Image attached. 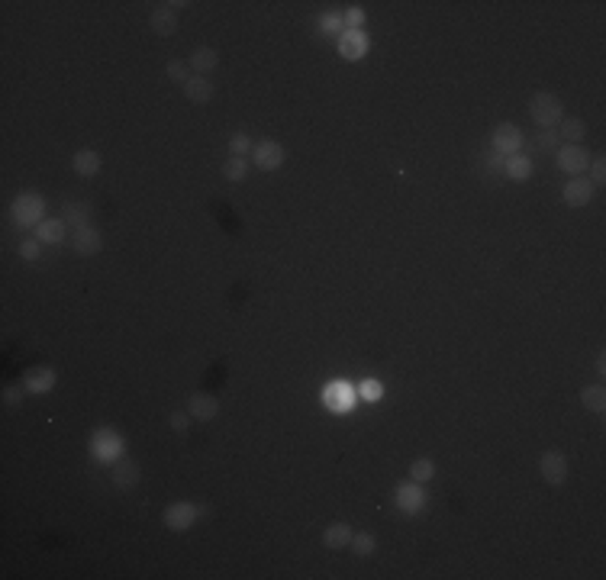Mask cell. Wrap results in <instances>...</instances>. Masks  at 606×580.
I'll use <instances>...</instances> for the list:
<instances>
[{
  "label": "cell",
  "mask_w": 606,
  "mask_h": 580,
  "mask_svg": "<svg viewBox=\"0 0 606 580\" xmlns=\"http://www.w3.org/2000/svg\"><path fill=\"white\" fill-rule=\"evenodd\" d=\"M529 113H532V119H536L542 129H555L558 123L565 119V104H561V97L542 91V94H532Z\"/></svg>",
  "instance_id": "6da1fadb"
},
{
  "label": "cell",
  "mask_w": 606,
  "mask_h": 580,
  "mask_svg": "<svg viewBox=\"0 0 606 580\" xmlns=\"http://www.w3.org/2000/svg\"><path fill=\"white\" fill-rule=\"evenodd\" d=\"M10 213L20 226H39L45 219V200L39 194H20L10 207Z\"/></svg>",
  "instance_id": "7a4b0ae2"
},
{
  "label": "cell",
  "mask_w": 606,
  "mask_h": 580,
  "mask_svg": "<svg viewBox=\"0 0 606 580\" xmlns=\"http://www.w3.org/2000/svg\"><path fill=\"white\" fill-rule=\"evenodd\" d=\"M203 516V506L200 503H171L165 510V516H161V522H165V529H171V532H184V529H190V525L197 522V519Z\"/></svg>",
  "instance_id": "3957f363"
},
{
  "label": "cell",
  "mask_w": 606,
  "mask_h": 580,
  "mask_svg": "<svg viewBox=\"0 0 606 580\" xmlns=\"http://www.w3.org/2000/svg\"><path fill=\"white\" fill-rule=\"evenodd\" d=\"M123 435L113 432V429H97L91 439V452L94 458H100V461H117V458H123Z\"/></svg>",
  "instance_id": "277c9868"
},
{
  "label": "cell",
  "mask_w": 606,
  "mask_h": 580,
  "mask_svg": "<svg viewBox=\"0 0 606 580\" xmlns=\"http://www.w3.org/2000/svg\"><path fill=\"white\" fill-rule=\"evenodd\" d=\"M590 158H593V155L587 152L584 146H561V148H558V168L568 171V175H574V177L587 175V168H590Z\"/></svg>",
  "instance_id": "5b68a950"
},
{
  "label": "cell",
  "mask_w": 606,
  "mask_h": 580,
  "mask_svg": "<svg viewBox=\"0 0 606 580\" xmlns=\"http://www.w3.org/2000/svg\"><path fill=\"white\" fill-rule=\"evenodd\" d=\"M523 148V129L516 126V123H500V126L494 129V152L503 155V158H509V155H516Z\"/></svg>",
  "instance_id": "8992f818"
},
{
  "label": "cell",
  "mask_w": 606,
  "mask_h": 580,
  "mask_svg": "<svg viewBox=\"0 0 606 580\" xmlns=\"http://www.w3.org/2000/svg\"><path fill=\"white\" fill-rule=\"evenodd\" d=\"M188 7V4H158V7L148 13V26H152V33L158 35H171L178 29V10Z\"/></svg>",
  "instance_id": "52a82bcc"
},
{
  "label": "cell",
  "mask_w": 606,
  "mask_h": 580,
  "mask_svg": "<svg viewBox=\"0 0 606 580\" xmlns=\"http://www.w3.org/2000/svg\"><path fill=\"white\" fill-rule=\"evenodd\" d=\"M394 503H397L400 513H410L413 516V513L423 510L426 496H423V490H419L416 481H404V483H397V490H394Z\"/></svg>",
  "instance_id": "ba28073f"
},
{
  "label": "cell",
  "mask_w": 606,
  "mask_h": 580,
  "mask_svg": "<svg viewBox=\"0 0 606 580\" xmlns=\"http://www.w3.org/2000/svg\"><path fill=\"white\" fill-rule=\"evenodd\" d=\"M339 55L349 58V62H358V58L368 55V35L362 29H345L339 35Z\"/></svg>",
  "instance_id": "9c48e42d"
},
{
  "label": "cell",
  "mask_w": 606,
  "mask_h": 580,
  "mask_svg": "<svg viewBox=\"0 0 606 580\" xmlns=\"http://www.w3.org/2000/svg\"><path fill=\"white\" fill-rule=\"evenodd\" d=\"M251 161H255L261 171H278L281 165H284V148H281L278 142H258V146L251 148Z\"/></svg>",
  "instance_id": "30bf717a"
},
{
  "label": "cell",
  "mask_w": 606,
  "mask_h": 580,
  "mask_svg": "<svg viewBox=\"0 0 606 580\" xmlns=\"http://www.w3.org/2000/svg\"><path fill=\"white\" fill-rule=\"evenodd\" d=\"M539 471L548 483H565L568 481V458L561 452H545L542 461H539Z\"/></svg>",
  "instance_id": "8fae6325"
},
{
  "label": "cell",
  "mask_w": 606,
  "mask_h": 580,
  "mask_svg": "<svg viewBox=\"0 0 606 580\" xmlns=\"http://www.w3.org/2000/svg\"><path fill=\"white\" fill-rule=\"evenodd\" d=\"M593 184H590V177H574V181H568L565 184V203L568 207H587V203L593 200Z\"/></svg>",
  "instance_id": "7c38bea8"
},
{
  "label": "cell",
  "mask_w": 606,
  "mask_h": 580,
  "mask_svg": "<svg viewBox=\"0 0 606 580\" xmlns=\"http://www.w3.org/2000/svg\"><path fill=\"white\" fill-rule=\"evenodd\" d=\"M188 412L190 420H200V422H210L220 412V400L210 397V393H190L188 400Z\"/></svg>",
  "instance_id": "4fadbf2b"
},
{
  "label": "cell",
  "mask_w": 606,
  "mask_h": 580,
  "mask_svg": "<svg viewBox=\"0 0 606 580\" xmlns=\"http://www.w3.org/2000/svg\"><path fill=\"white\" fill-rule=\"evenodd\" d=\"M71 245H75L77 255H97L104 239H100V232L94 229V226H81V229H75V236H71Z\"/></svg>",
  "instance_id": "5bb4252c"
},
{
  "label": "cell",
  "mask_w": 606,
  "mask_h": 580,
  "mask_svg": "<svg viewBox=\"0 0 606 580\" xmlns=\"http://www.w3.org/2000/svg\"><path fill=\"white\" fill-rule=\"evenodd\" d=\"M23 387H26L29 393H49L52 387H55V371L52 368H33L26 371V378H23Z\"/></svg>",
  "instance_id": "9a60e30c"
},
{
  "label": "cell",
  "mask_w": 606,
  "mask_h": 580,
  "mask_svg": "<svg viewBox=\"0 0 606 580\" xmlns=\"http://www.w3.org/2000/svg\"><path fill=\"white\" fill-rule=\"evenodd\" d=\"M110 477H113V483H117V487L129 490V487H136V483H139V468H136V461H129V458H117V461H113Z\"/></svg>",
  "instance_id": "2e32d148"
},
{
  "label": "cell",
  "mask_w": 606,
  "mask_h": 580,
  "mask_svg": "<svg viewBox=\"0 0 606 580\" xmlns=\"http://www.w3.org/2000/svg\"><path fill=\"white\" fill-rule=\"evenodd\" d=\"M71 168H75L81 177H94L100 171V155L94 152V148H81V152L71 155Z\"/></svg>",
  "instance_id": "e0dca14e"
},
{
  "label": "cell",
  "mask_w": 606,
  "mask_h": 580,
  "mask_svg": "<svg viewBox=\"0 0 606 580\" xmlns=\"http://www.w3.org/2000/svg\"><path fill=\"white\" fill-rule=\"evenodd\" d=\"M184 94H188V100H194V104H207V100L213 97V81H210L207 75H194V77H188Z\"/></svg>",
  "instance_id": "ac0fdd59"
},
{
  "label": "cell",
  "mask_w": 606,
  "mask_h": 580,
  "mask_svg": "<svg viewBox=\"0 0 606 580\" xmlns=\"http://www.w3.org/2000/svg\"><path fill=\"white\" fill-rule=\"evenodd\" d=\"M503 175L509 177V181H529L532 175V158H526V155H509L507 165H503Z\"/></svg>",
  "instance_id": "d6986e66"
},
{
  "label": "cell",
  "mask_w": 606,
  "mask_h": 580,
  "mask_svg": "<svg viewBox=\"0 0 606 580\" xmlns=\"http://www.w3.org/2000/svg\"><path fill=\"white\" fill-rule=\"evenodd\" d=\"M352 525H345V522H335V525H329L326 532H323V545L326 548H349L352 545Z\"/></svg>",
  "instance_id": "ffe728a7"
},
{
  "label": "cell",
  "mask_w": 606,
  "mask_h": 580,
  "mask_svg": "<svg viewBox=\"0 0 606 580\" xmlns=\"http://www.w3.org/2000/svg\"><path fill=\"white\" fill-rule=\"evenodd\" d=\"M216 65H220V55H216V49H207V45H200V49L190 52V68H194L197 75H207V71H213Z\"/></svg>",
  "instance_id": "44dd1931"
},
{
  "label": "cell",
  "mask_w": 606,
  "mask_h": 580,
  "mask_svg": "<svg viewBox=\"0 0 606 580\" xmlns=\"http://www.w3.org/2000/svg\"><path fill=\"white\" fill-rule=\"evenodd\" d=\"M561 126V133H558V139H568L571 146H580V139L587 136V123L584 119H578V116H568V119H561L558 123Z\"/></svg>",
  "instance_id": "7402d4cb"
},
{
  "label": "cell",
  "mask_w": 606,
  "mask_h": 580,
  "mask_svg": "<svg viewBox=\"0 0 606 580\" xmlns=\"http://www.w3.org/2000/svg\"><path fill=\"white\" fill-rule=\"evenodd\" d=\"M36 239L39 242H62L65 239V219H42L36 226Z\"/></svg>",
  "instance_id": "603a6c76"
},
{
  "label": "cell",
  "mask_w": 606,
  "mask_h": 580,
  "mask_svg": "<svg viewBox=\"0 0 606 580\" xmlns=\"http://www.w3.org/2000/svg\"><path fill=\"white\" fill-rule=\"evenodd\" d=\"M352 400H355V393H352L345 384L326 387V406H332V410H349Z\"/></svg>",
  "instance_id": "cb8c5ba5"
},
{
  "label": "cell",
  "mask_w": 606,
  "mask_h": 580,
  "mask_svg": "<svg viewBox=\"0 0 606 580\" xmlns=\"http://www.w3.org/2000/svg\"><path fill=\"white\" fill-rule=\"evenodd\" d=\"M580 403H584L590 412H603L606 410V390L600 384L584 387V390H580Z\"/></svg>",
  "instance_id": "d4e9b609"
},
{
  "label": "cell",
  "mask_w": 606,
  "mask_h": 580,
  "mask_svg": "<svg viewBox=\"0 0 606 580\" xmlns=\"http://www.w3.org/2000/svg\"><path fill=\"white\" fill-rule=\"evenodd\" d=\"M432 477H435V461H432V458H419V461L410 464V481L426 483V481H432Z\"/></svg>",
  "instance_id": "484cf974"
},
{
  "label": "cell",
  "mask_w": 606,
  "mask_h": 580,
  "mask_svg": "<svg viewBox=\"0 0 606 580\" xmlns=\"http://www.w3.org/2000/svg\"><path fill=\"white\" fill-rule=\"evenodd\" d=\"M87 217H91V207H87V203H68V207H65V219H68L75 229L87 226Z\"/></svg>",
  "instance_id": "4316f807"
},
{
  "label": "cell",
  "mask_w": 606,
  "mask_h": 580,
  "mask_svg": "<svg viewBox=\"0 0 606 580\" xmlns=\"http://www.w3.org/2000/svg\"><path fill=\"white\" fill-rule=\"evenodd\" d=\"M223 175H226V181H242V177L249 175V161L239 158V155H232V158L223 165Z\"/></svg>",
  "instance_id": "83f0119b"
},
{
  "label": "cell",
  "mask_w": 606,
  "mask_h": 580,
  "mask_svg": "<svg viewBox=\"0 0 606 580\" xmlns=\"http://www.w3.org/2000/svg\"><path fill=\"white\" fill-rule=\"evenodd\" d=\"M349 548H355V554L368 558V554L377 548V542H374V535H368V532H355V535H352V545H349Z\"/></svg>",
  "instance_id": "f1b7e54d"
},
{
  "label": "cell",
  "mask_w": 606,
  "mask_h": 580,
  "mask_svg": "<svg viewBox=\"0 0 606 580\" xmlns=\"http://www.w3.org/2000/svg\"><path fill=\"white\" fill-rule=\"evenodd\" d=\"M358 393H362L364 400H371V403H374V400L384 397V384H381V381H374V378H368V381H362V384H358Z\"/></svg>",
  "instance_id": "f546056e"
},
{
  "label": "cell",
  "mask_w": 606,
  "mask_h": 580,
  "mask_svg": "<svg viewBox=\"0 0 606 580\" xmlns=\"http://www.w3.org/2000/svg\"><path fill=\"white\" fill-rule=\"evenodd\" d=\"M229 152H232V155H239V158H245V155L251 152V136L236 133V136L229 139Z\"/></svg>",
  "instance_id": "4dcf8cb0"
},
{
  "label": "cell",
  "mask_w": 606,
  "mask_h": 580,
  "mask_svg": "<svg viewBox=\"0 0 606 580\" xmlns=\"http://www.w3.org/2000/svg\"><path fill=\"white\" fill-rule=\"evenodd\" d=\"M320 29L323 33H345V23L339 13H323L320 16Z\"/></svg>",
  "instance_id": "1f68e13d"
},
{
  "label": "cell",
  "mask_w": 606,
  "mask_h": 580,
  "mask_svg": "<svg viewBox=\"0 0 606 580\" xmlns=\"http://www.w3.org/2000/svg\"><path fill=\"white\" fill-rule=\"evenodd\" d=\"M342 23H345V29H362L364 10H362V7H349L345 13H342Z\"/></svg>",
  "instance_id": "d6a6232c"
},
{
  "label": "cell",
  "mask_w": 606,
  "mask_h": 580,
  "mask_svg": "<svg viewBox=\"0 0 606 580\" xmlns=\"http://www.w3.org/2000/svg\"><path fill=\"white\" fill-rule=\"evenodd\" d=\"M39 252H42V242H39V239H26V242H20V258L36 261V258H39Z\"/></svg>",
  "instance_id": "836d02e7"
},
{
  "label": "cell",
  "mask_w": 606,
  "mask_h": 580,
  "mask_svg": "<svg viewBox=\"0 0 606 580\" xmlns=\"http://www.w3.org/2000/svg\"><path fill=\"white\" fill-rule=\"evenodd\" d=\"M603 177H606V165H603V158H590V184L597 187V184H603Z\"/></svg>",
  "instance_id": "e575fe53"
},
{
  "label": "cell",
  "mask_w": 606,
  "mask_h": 580,
  "mask_svg": "<svg viewBox=\"0 0 606 580\" xmlns=\"http://www.w3.org/2000/svg\"><path fill=\"white\" fill-rule=\"evenodd\" d=\"M168 77H171V81H181V84H188V68H184L181 62H168Z\"/></svg>",
  "instance_id": "d590c367"
},
{
  "label": "cell",
  "mask_w": 606,
  "mask_h": 580,
  "mask_svg": "<svg viewBox=\"0 0 606 580\" xmlns=\"http://www.w3.org/2000/svg\"><path fill=\"white\" fill-rule=\"evenodd\" d=\"M555 146H558V133L555 129H542V136H539V148H542V152H551Z\"/></svg>",
  "instance_id": "8d00e7d4"
},
{
  "label": "cell",
  "mask_w": 606,
  "mask_h": 580,
  "mask_svg": "<svg viewBox=\"0 0 606 580\" xmlns=\"http://www.w3.org/2000/svg\"><path fill=\"white\" fill-rule=\"evenodd\" d=\"M188 426H190V412H171V429L184 432Z\"/></svg>",
  "instance_id": "74e56055"
},
{
  "label": "cell",
  "mask_w": 606,
  "mask_h": 580,
  "mask_svg": "<svg viewBox=\"0 0 606 580\" xmlns=\"http://www.w3.org/2000/svg\"><path fill=\"white\" fill-rule=\"evenodd\" d=\"M484 161H487V165H484L487 171H503V165H507V158H503V155H497V152H494V155H487Z\"/></svg>",
  "instance_id": "f35d334b"
},
{
  "label": "cell",
  "mask_w": 606,
  "mask_h": 580,
  "mask_svg": "<svg viewBox=\"0 0 606 580\" xmlns=\"http://www.w3.org/2000/svg\"><path fill=\"white\" fill-rule=\"evenodd\" d=\"M20 400H23L20 387H13V384H10L7 390H4V403H7V406H16V403H20Z\"/></svg>",
  "instance_id": "ab89813d"
},
{
  "label": "cell",
  "mask_w": 606,
  "mask_h": 580,
  "mask_svg": "<svg viewBox=\"0 0 606 580\" xmlns=\"http://www.w3.org/2000/svg\"><path fill=\"white\" fill-rule=\"evenodd\" d=\"M597 371H600V374L606 371V358H603V355H597Z\"/></svg>",
  "instance_id": "60d3db41"
}]
</instances>
